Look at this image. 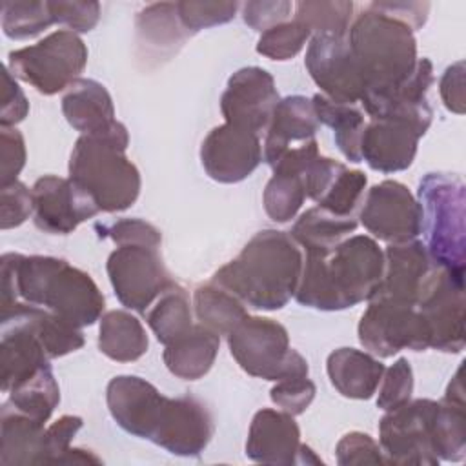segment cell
<instances>
[{"mask_svg": "<svg viewBox=\"0 0 466 466\" xmlns=\"http://www.w3.org/2000/svg\"><path fill=\"white\" fill-rule=\"evenodd\" d=\"M2 309L16 302L46 308L76 328L95 324L104 311V295L89 273L64 258L4 253L0 260Z\"/></svg>", "mask_w": 466, "mask_h": 466, "instance_id": "1", "label": "cell"}, {"mask_svg": "<svg viewBox=\"0 0 466 466\" xmlns=\"http://www.w3.org/2000/svg\"><path fill=\"white\" fill-rule=\"evenodd\" d=\"M384 271V251L375 238L353 235L328 249L304 255L295 291L299 304L337 311L370 300Z\"/></svg>", "mask_w": 466, "mask_h": 466, "instance_id": "2", "label": "cell"}, {"mask_svg": "<svg viewBox=\"0 0 466 466\" xmlns=\"http://www.w3.org/2000/svg\"><path fill=\"white\" fill-rule=\"evenodd\" d=\"M304 255L286 231H258L211 282L255 309H280L295 297Z\"/></svg>", "mask_w": 466, "mask_h": 466, "instance_id": "3", "label": "cell"}, {"mask_svg": "<svg viewBox=\"0 0 466 466\" xmlns=\"http://www.w3.org/2000/svg\"><path fill=\"white\" fill-rule=\"evenodd\" d=\"M127 129L115 120L107 127L80 135L69 158V178L86 189L100 211H124L140 193V173L126 157Z\"/></svg>", "mask_w": 466, "mask_h": 466, "instance_id": "4", "label": "cell"}, {"mask_svg": "<svg viewBox=\"0 0 466 466\" xmlns=\"http://www.w3.org/2000/svg\"><path fill=\"white\" fill-rule=\"evenodd\" d=\"M346 38L366 86L364 96L395 91L410 78L417 66L413 31L371 5L351 22Z\"/></svg>", "mask_w": 466, "mask_h": 466, "instance_id": "5", "label": "cell"}, {"mask_svg": "<svg viewBox=\"0 0 466 466\" xmlns=\"http://www.w3.org/2000/svg\"><path fill=\"white\" fill-rule=\"evenodd\" d=\"M422 228L428 253L435 266L464 271L466 260V193L455 175L426 173L419 184Z\"/></svg>", "mask_w": 466, "mask_h": 466, "instance_id": "6", "label": "cell"}, {"mask_svg": "<svg viewBox=\"0 0 466 466\" xmlns=\"http://www.w3.org/2000/svg\"><path fill=\"white\" fill-rule=\"evenodd\" d=\"M228 344L238 366L266 380L306 377L308 360L289 348L288 329L268 317H246L228 333Z\"/></svg>", "mask_w": 466, "mask_h": 466, "instance_id": "7", "label": "cell"}, {"mask_svg": "<svg viewBox=\"0 0 466 466\" xmlns=\"http://www.w3.org/2000/svg\"><path fill=\"white\" fill-rule=\"evenodd\" d=\"M87 64V47L82 38L58 29L40 42L9 53L7 69L18 80L31 84L42 95H55L67 89Z\"/></svg>", "mask_w": 466, "mask_h": 466, "instance_id": "8", "label": "cell"}, {"mask_svg": "<svg viewBox=\"0 0 466 466\" xmlns=\"http://www.w3.org/2000/svg\"><path fill=\"white\" fill-rule=\"evenodd\" d=\"M439 402L431 399L408 400L388 410L379 422V444L386 464L433 466V430Z\"/></svg>", "mask_w": 466, "mask_h": 466, "instance_id": "9", "label": "cell"}, {"mask_svg": "<svg viewBox=\"0 0 466 466\" xmlns=\"http://www.w3.org/2000/svg\"><path fill=\"white\" fill-rule=\"evenodd\" d=\"M109 282L122 306L146 313L173 280L164 266L160 248L144 244L118 246L106 264Z\"/></svg>", "mask_w": 466, "mask_h": 466, "instance_id": "10", "label": "cell"}, {"mask_svg": "<svg viewBox=\"0 0 466 466\" xmlns=\"http://www.w3.org/2000/svg\"><path fill=\"white\" fill-rule=\"evenodd\" d=\"M360 344L377 357H393L400 350L424 351L430 348V328L415 304L370 300L359 322Z\"/></svg>", "mask_w": 466, "mask_h": 466, "instance_id": "11", "label": "cell"}, {"mask_svg": "<svg viewBox=\"0 0 466 466\" xmlns=\"http://www.w3.org/2000/svg\"><path fill=\"white\" fill-rule=\"evenodd\" d=\"M415 306L430 328V348L446 353L464 348V271L435 266Z\"/></svg>", "mask_w": 466, "mask_h": 466, "instance_id": "12", "label": "cell"}, {"mask_svg": "<svg viewBox=\"0 0 466 466\" xmlns=\"http://www.w3.org/2000/svg\"><path fill=\"white\" fill-rule=\"evenodd\" d=\"M362 226L388 244L408 242L422 231V208L397 180H382L368 189L359 213Z\"/></svg>", "mask_w": 466, "mask_h": 466, "instance_id": "13", "label": "cell"}, {"mask_svg": "<svg viewBox=\"0 0 466 466\" xmlns=\"http://www.w3.org/2000/svg\"><path fill=\"white\" fill-rule=\"evenodd\" d=\"M304 64L324 96L346 104H359L362 100L366 86L346 35H313Z\"/></svg>", "mask_w": 466, "mask_h": 466, "instance_id": "14", "label": "cell"}, {"mask_svg": "<svg viewBox=\"0 0 466 466\" xmlns=\"http://www.w3.org/2000/svg\"><path fill=\"white\" fill-rule=\"evenodd\" d=\"M31 193L35 226L51 235H67L100 211L95 198L71 178L40 177Z\"/></svg>", "mask_w": 466, "mask_h": 466, "instance_id": "15", "label": "cell"}, {"mask_svg": "<svg viewBox=\"0 0 466 466\" xmlns=\"http://www.w3.org/2000/svg\"><path fill=\"white\" fill-rule=\"evenodd\" d=\"M215 426L209 410L195 397H164L147 441L169 453L191 457L204 451Z\"/></svg>", "mask_w": 466, "mask_h": 466, "instance_id": "16", "label": "cell"}, {"mask_svg": "<svg viewBox=\"0 0 466 466\" xmlns=\"http://www.w3.org/2000/svg\"><path fill=\"white\" fill-rule=\"evenodd\" d=\"M280 96L273 76L257 66L235 71L220 96L226 122L246 127L257 135L266 131Z\"/></svg>", "mask_w": 466, "mask_h": 466, "instance_id": "17", "label": "cell"}, {"mask_svg": "<svg viewBox=\"0 0 466 466\" xmlns=\"http://www.w3.org/2000/svg\"><path fill=\"white\" fill-rule=\"evenodd\" d=\"M200 162L213 180L240 182L262 162L260 135L229 122L217 126L200 146Z\"/></svg>", "mask_w": 466, "mask_h": 466, "instance_id": "18", "label": "cell"}, {"mask_svg": "<svg viewBox=\"0 0 466 466\" xmlns=\"http://www.w3.org/2000/svg\"><path fill=\"white\" fill-rule=\"evenodd\" d=\"M426 246L413 238L408 242L388 244L384 249V271L370 300H393L417 304V299L433 271Z\"/></svg>", "mask_w": 466, "mask_h": 466, "instance_id": "19", "label": "cell"}, {"mask_svg": "<svg viewBox=\"0 0 466 466\" xmlns=\"http://www.w3.org/2000/svg\"><path fill=\"white\" fill-rule=\"evenodd\" d=\"M424 133L397 118H370L360 137V160L380 173L408 169Z\"/></svg>", "mask_w": 466, "mask_h": 466, "instance_id": "20", "label": "cell"}, {"mask_svg": "<svg viewBox=\"0 0 466 466\" xmlns=\"http://www.w3.org/2000/svg\"><path fill=\"white\" fill-rule=\"evenodd\" d=\"M164 397L151 382L137 375H118L106 390L107 408L116 424L140 439H149Z\"/></svg>", "mask_w": 466, "mask_h": 466, "instance_id": "21", "label": "cell"}, {"mask_svg": "<svg viewBox=\"0 0 466 466\" xmlns=\"http://www.w3.org/2000/svg\"><path fill=\"white\" fill-rule=\"evenodd\" d=\"M300 444V430L291 413L262 408L249 424L246 455L262 464H297Z\"/></svg>", "mask_w": 466, "mask_h": 466, "instance_id": "22", "label": "cell"}, {"mask_svg": "<svg viewBox=\"0 0 466 466\" xmlns=\"http://www.w3.org/2000/svg\"><path fill=\"white\" fill-rule=\"evenodd\" d=\"M317 129L319 120L311 98L302 95L280 98L266 129L264 160L273 166L284 151L313 140Z\"/></svg>", "mask_w": 466, "mask_h": 466, "instance_id": "23", "label": "cell"}, {"mask_svg": "<svg viewBox=\"0 0 466 466\" xmlns=\"http://www.w3.org/2000/svg\"><path fill=\"white\" fill-rule=\"evenodd\" d=\"M135 27L138 56L146 60H167L189 36L173 2H160L144 7L135 18Z\"/></svg>", "mask_w": 466, "mask_h": 466, "instance_id": "24", "label": "cell"}, {"mask_svg": "<svg viewBox=\"0 0 466 466\" xmlns=\"http://www.w3.org/2000/svg\"><path fill=\"white\" fill-rule=\"evenodd\" d=\"M44 422L31 419L5 402L0 413V464H44Z\"/></svg>", "mask_w": 466, "mask_h": 466, "instance_id": "25", "label": "cell"}, {"mask_svg": "<svg viewBox=\"0 0 466 466\" xmlns=\"http://www.w3.org/2000/svg\"><path fill=\"white\" fill-rule=\"evenodd\" d=\"M328 377L333 388L348 399H370L382 379L384 364L371 353L339 348L328 355Z\"/></svg>", "mask_w": 466, "mask_h": 466, "instance_id": "26", "label": "cell"}, {"mask_svg": "<svg viewBox=\"0 0 466 466\" xmlns=\"http://www.w3.org/2000/svg\"><path fill=\"white\" fill-rule=\"evenodd\" d=\"M62 113L69 126L82 135L100 131L115 122L109 91L93 78H76L62 96Z\"/></svg>", "mask_w": 466, "mask_h": 466, "instance_id": "27", "label": "cell"}, {"mask_svg": "<svg viewBox=\"0 0 466 466\" xmlns=\"http://www.w3.org/2000/svg\"><path fill=\"white\" fill-rule=\"evenodd\" d=\"M218 348L220 335L198 322L193 324L191 329L180 339L167 344L162 359L166 368L175 377L184 380H197L211 370Z\"/></svg>", "mask_w": 466, "mask_h": 466, "instance_id": "28", "label": "cell"}, {"mask_svg": "<svg viewBox=\"0 0 466 466\" xmlns=\"http://www.w3.org/2000/svg\"><path fill=\"white\" fill-rule=\"evenodd\" d=\"M149 346L142 322L124 309H113L102 315L98 329V350L116 362L140 359Z\"/></svg>", "mask_w": 466, "mask_h": 466, "instance_id": "29", "label": "cell"}, {"mask_svg": "<svg viewBox=\"0 0 466 466\" xmlns=\"http://www.w3.org/2000/svg\"><path fill=\"white\" fill-rule=\"evenodd\" d=\"M313 109L317 120L333 129L335 144L350 162L360 160V137L366 127V113L357 104L335 102L322 93L313 98Z\"/></svg>", "mask_w": 466, "mask_h": 466, "instance_id": "30", "label": "cell"}, {"mask_svg": "<svg viewBox=\"0 0 466 466\" xmlns=\"http://www.w3.org/2000/svg\"><path fill=\"white\" fill-rule=\"evenodd\" d=\"M357 220L353 217L335 215L320 206L304 211L291 228V237L306 251L309 249H328L344 240L350 233L357 229Z\"/></svg>", "mask_w": 466, "mask_h": 466, "instance_id": "31", "label": "cell"}, {"mask_svg": "<svg viewBox=\"0 0 466 466\" xmlns=\"http://www.w3.org/2000/svg\"><path fill=\"white\" fill-rule=\"evenodd\" d=\"M193 304L198 322L217 335H228L248 317L246 304L215 282L198 286L193 295Z\"/></svg>", "mask_w": 466, "mask_h": 466, "instance_id": "32", "label": "cell"}, {"mask_svg": "<svg viewBox=\"0 0 466 466\" xmlns=\"http://www.w3.org/2000/svg\"><path fill=\"white\" fill-rule=\"evenodd\" d=\"M146 320L157 340L164 346L175 342L193 326L187 291L173 282L147 309Z\"/></svg>", "mask_w": 466, "mask_h": 466, "instance_id": "33", "label": "cell"}, {"mask_svg": "<svg viewBox=\"0 0 466 466\" xmlns=\"http://www.w3.org/2000/svg\"><path fill=\"white\" fill-rule=\"evenodd\" d=\"M9 404L38 422H47L60 402V388L51 371V366H42L33 375L13 386Z\"/></svg>", "mask_w": 466, "mask_h": 466, "instance_id": "34", "label": "cell"}, {"mask_svg": "<svg viewBox=\"0 0 466 466\" xmlns=\"http://www.w3.org/2000/svg\"><path fill=\"white\" fill-rule=\"evenodd\" d=\"M466 404L442 399L435 417L433 451L439 461H462L466 455Z\"/></svg>", "mask_w": 466, "mask_h": 466, "instance_id": "35", "label": "cell"}, {"mask_svg": "<svg viewBox=\"0 0 466 466\" xmlns=\"http://www.w3.org/2000/svg\"><path fill=\"white\" fill-rule=\"evenodd\" d=\"M0 15L4 35L13 40L33 38L55 24L47 0H4Z\"/></svg>", "mask_w": 466, "mask_h": 466, "instance_id": "36", "label": "cell"}, {"mask_svg": "<svg viewBox=\"0 0 466 466\" xmlns=\"http://www.w3.org/2000/svg\"><path fill=\"white\" fill-rule=\"evenodd\" d=\"M264 209L275 222L291 220L306 200V189L300 175L277 171L264 189Z\"/></svg>", "mask_w": 466, "mask_h": 466, "instance_id": "37", "label": "cell"}, {"mask_svg": "<svg viewBox=\"0 0 466 466\" xmlns=\"http://www.w3.org/2000/svg\"><path fill=\"white\" fill-rule=\"evenodd\" d=\"M295 20L315 35H346L351 25L353 2H297Z\"/></svg>", "mask_w": 466, "mask_h": 466, "instance_id": "38", "label": "cell"}, {"mask_svg": "<svg viewBox=\"0 0 466 466\" xmlns=\"http://www.w3.org/2000/svg\"><path fill=\"white\" fill-rule=\"evenodd\" d=\"M366 184H368V178L362 171L344 167L333 178L328 191L322 195V198L317 204L335 215L353 217V211L364 198Z\"/></svg>", "mask_w": 466, "mask_h": 466, "instance_id": "39", "label": "cell"}, {"mask_svg": "<svg viewBox=\"0 0 466 466\" xmlns=\"http://www.w3.org/2000/svg\"><path fill=\"white\" fill-rule=\"evenodd\" d=\"M309 35V27L295 18L282 22L260 35L257 42V53L271 60H289L304 47Z\"/></svg>", "mask_w": 466, "mask_h": 466, "instance_id": "40", "label": "cell"}, {"mask_svg": "<svg viewBox=\"0 0 466 466\" xmlns=\"http://www.w3.org/2000/svg\"><path fill=\"white\" fill-rule=\"evenodd\" d=\"M175 5H177V15L189 35L206 27L220 25L233 20L238 9L237 2H206V0H200V2L184 0V2H177Z\"/></svg>", "mask_w": 466, "mask_h": 466, "instance_id": "41", "label": "cell"}, {"mask_svg": "<svg viewBox=\"0 0 466 466\" xmlns=\"http://www.w3.org/2000/svg\"><path fill=\"white\" fill-rule=\"evenodd\" d=\"M380 390L377 406L384 411L393 410L411 399L413 393V370L408 359H397L390 368L384 370L380 379Z\"/></svg>", "mask_w": 466, "mask_h": 466, "instance_id": "42", "label": "cell"}, {"mask_svg": "<svg viewBox=\"0 0 466 466\" xmlns=\"http://www.w3.org/2000/svg\"><path fill=\"white\" fill-rule=\"evenodd\" d=\"M96 231L100 237L111 238L116 246L144 244L160 248L162 244V233L153 224L142 218H120L109 226L96 224Z\"/></svg>", "mask_w": 466, "mask_h": 466, "instance_id": "43", "label": "cell"}, {"mask_svg": "<svg viewBox=\"0 0 466 466\" xmlns=\"http://www.w3.org/2000/svg\"><path fill=\"white\" fill-rule=\"evenodd\" d=\"M33 193L20 180L0 187V228L11 229L24 224L33 215Z\"/></svg>", "mask_w": 466, "mask_h": 466, "instance_id": "44", "label": "cell"}, {"mask_svg": "<svg viewBox=\"0 0 466 466\" xmlns=\"http://www.w3.org/2000/svg\"><path fill=\"white\" fill-rule=\"evenodd\" d=\"M315 384L313 380L306 377H288L282 380H277V384L271 388L269 397L271 400L282 410L295 415H300L306 411V408L311 404L315 397Z\"/></svg>", "mask_w": 466, "mask_h": 466, "instance_id": "45", "label": "cell"}, {"mask_svg": "<svg viewBox=\"0 0 466 466\" xmlns=\"http://www.w3.org/2000/svg\"><path fill=\"white\" fill-rule=\"evenodd\" d=\"M337 462L340 466L355 464H386L380 444L375 442L368 433L350 431L346 433L335 448Z\"/></svg>", "mask_w": 466, "mask_h": 466, "instance_id": "46", "label": "cell"}, {"mask_svg": "<svg viewBox=\"0 0 466 466\" xmlns=\"http://www.w3.org/2000/svg\"><path fill=\"white\" fill-rule=\"evenodd\" d=\"M55 24L67 25L73 33L91 31L100 18L98 2H67V0H47Z\"/></svg>", "mask_w": 466, "mask_h": 466, "instance_id": "47", "label": "cell"}, {"mask_svg": "<svg viewBox=\"0 0 466 466\" xmlns=\"http://www.w3.org/2000/svg\"><path fill=\"white\" fill-rule=\"evenodd\" d=\"M82 428V419L76 415H62L44 433L46 461L44 464H62L66 453L71 448V441Z\"/></svg>", "mask_w": 466, "mask_h": 466, "instance_id": "48", "label": "cell"}, {"mask_svg": "<svg viewBox=\"0 0 466 466\" xmlns=\"http://www.w3.org/2000/svg\"><path fill=\"white\" fill-rule=\"evenodd\" d=\"M0 184L15 182L25 166V142L16 127H0Z\"/></svg>", "mask_w": 466, "mask_h": 466, "instance_id": "49", "label": "cell"}, {"mask_svg": "<svg viewBox=\"0 0 466 466\" xmlns=\"http://www.w3.org/2000/svg\"><path fill=\"white\" fill-rule=\"evenodd\" d=\"M293 4L286 0H262V2H246L242 5L244 22L255 31H268L291 15Z\"/></svg>", "mask_w": 466, "mask_h": 466, "instance_id": "50", "label": "cell"}, {"mask_svg": "<svg viewBox=\"0 0 466 466\" xmlns=\"http://www.w3.org/2000/svg\"><path fill=\"white\" fill-rule=\"evenodd\" d=\"M4 87H2V106H0V127H15L22 122L29 113V102L11 75V71L4 69Z\"/></svg>", "mask_w": 466, "mask_h": 466, "instance_id": "51", "label": "cell"}, {"mask_svg": "<svg viewBox=\"0 0 466 466\" xmlns=\"http://www.w3.org/2000/svg\"><path fill=\"white\" fill-rule=\"evenodd\" d=\"M373 9L390 15L402 24H406L411 31L420 29L428 18L430 4L422 2H373L370 4Z\"/></svg>", "mask_w": 466, "mask_h": 466, "instance_id": "52", "label": "cell"}, {"mask_svg": "<svg viewBox=\"0 0 466 466\" xmlns=\"http://www.w3.org/2000/svg\"><path fill=\"white\" fill-rule=\"evenodd\" d=\"M439 87H441V96L444 106L450 111L462 115L464 113V64L455 62L453 66H450L444 71Z\"/></svg>", "mask_w": 466, "mask_h": 466, "instance_id": "53", "label": "cell"}, {"mask_svg": "<svg viewBox=\"0 0 466 466\" xmlns=\"http://www.w3.org/2000/svg\"><path fill=\"white\" fill-rule=\"evenodd\" d=\"M297 464H322V461L315 455V451H313L309 446L300 444L299 457H297Z\"/></svg>", "mask_w": 466, "mask_h": 466, "instance_id": "54", "label": "cell"}]
</instances>
